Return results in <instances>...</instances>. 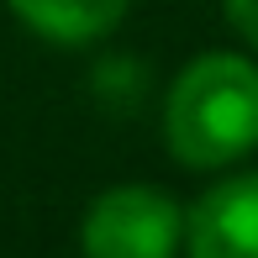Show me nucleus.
I'll list each match as a JSON object with an SVG mask.
<instances>
[{
    "label": "nucleus",
    "mask_w": 258,
    "mask_h": 258,
    "mask_svg": "<svg viewBox=\"0 0 258 258\" xmlns=\"http://www.w3.org/2000/svg\"><path fill=\"white\" fill-rule=\"evenodd\" d=\"M163 148L184 169H232L258 148V63L201 53L163 95Z\"/></svg>",
    "instance_id": "obj_1"
},
{
    "label": "nucleus",
    "mask_w": 258,
    "mask_h": 258,
    "mask_svg": "<svg viewBox=\"0 0 258 258\" xmlns=\"http://www.w3.org/2000/svg\"><path fill=\"white\" fill-rule=\"evenodd\" d=\"M184 242V211L153 184H116L90 201L79 221L85 258H174Z\"/></svg>",
    "instance_id": "obj_2"
},
{
    "label": "nucleus",
    "mask_w": 258,
    "mask_h": 258,
    "mask_svg": "<svg viewBox=\"0 0 258 258\" xmlns=\"http://www.w3.org/2000/svg\"><path fill=\"white\" fill-rule=\"evenodd\" d=\"M190 258H258V169L232 174L184 211Z\"/></svg>",
    "instance_id": "obj_3"
},
{
    "label": "nucleus",
    "mask_w": 258,
    "mask_h": 258,
    "mask_svg": "<svg viewBox=\"0 0 258 258\" xmlns=\"http://www.w3.org/2000/svg\"><path fill=\"white\" fill-rule=\"evenodd\" d=\"M42 42L58 48H90V42L111 37L126 21L132 0H6Z\"/></svg>",
    "instance_id": "obj_4"
},
{
    "label": "nucleus",
    "mask_w": 258,
    "mask_h": 258,
    "mask_svg": "<svg viewBox=\"0 0 258 258\" xmlns=\"http://www.w3.org/2000/svg\"><path fill=\"white\" fill-rule=\"evenodd\" d=\"M221 6H227V21L237 27V37L258 48V0H221Z\"/></svg>",
    "instance_id": "obj_5"
}]
</instances>
